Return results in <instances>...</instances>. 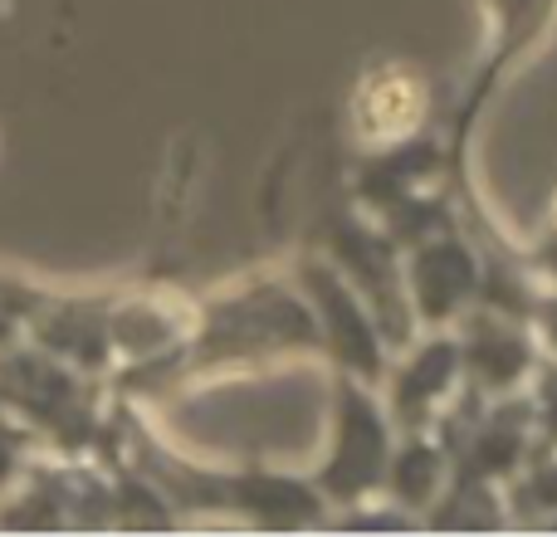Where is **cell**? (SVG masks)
<instances>
[{"label": "cell", "instance_id": "obj_3", "mask_svg": "<svg viewBox=\"0 0 557 537\" xmlns=\"http://www.w3.org/2000/svg\"><path fill=\"white\" fill-rule=\"evenodd\" d=\"M450 366H455L450 347H431V352L416 362V372H406L411 382H401V396H396V401H401V411L421 415V405L431 401L435 391H445V386H450ZM411 415H406V421H411Z\"/></svg>", "mask_w": 557, "mask_h": 537}, {"label": "cell", "instance_id": "obj_1", "mask_svg": "<svg viewBox=\"0 0 557 537\" xmlns=\"http://www.w3.org/2000/svg\"><path fill=\"white\" fill-rule=\"evenodd\" d=\"M337 464L327 479L337 484H367L376 479V470H382V450H386V435H382V421H376V411L367 401H357V396H347V415H343V445H337Z\"/></svg>", "mask_w": 557, "mask_h": 537}, {"label": "cell", "instance_id": "obj_4", "mask_svg": "<svg viewBox=\"0 0 557 537\" xmlns=\"http://www.w3.org/2000/svg\"><path fill=\"white\" fill-rule=\"evenodd\" d=\"M474 366H480L484 382H494V386L513 382V372L523 366V342L509 333H480L474 337Z\"/></svg>", "mask_w": 557, "mask_h": 537}, {"label": "cell", "instance_id": "obj_2", "mask_svg": "<svg viewBox=\"0 0 557 537\" xmlns=\"http://www.w3.org/2000/svg\"><path fill=\"white\" fill-rule=\"evenodd\" d=\"M474 284V268L465 260L460 245H435L416 260V294H421V308L431 317H445Z\"/></svg>", "mask_w": 557, "mask_h": 537}]
</instances>
